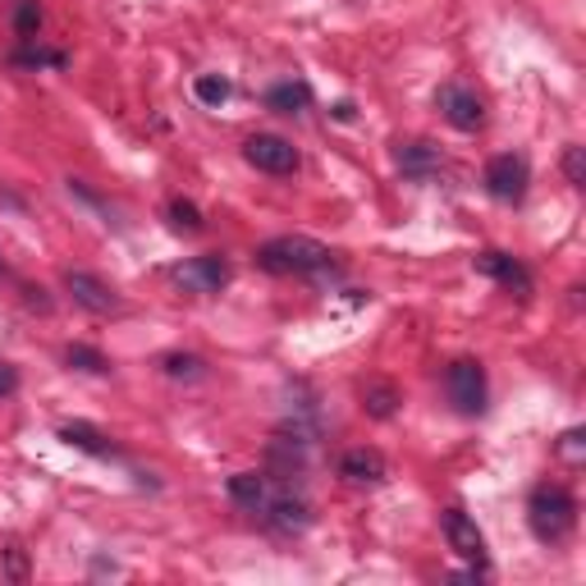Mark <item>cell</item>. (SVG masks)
Wrapping results in <instances>:
<instances>
[{"label":"cell","mask_w":586,"mask_h":586,"mask_svg":"<svg viewBox=\"0 0 586 586\" xmlns=\"http://www.w3.org/2000/svg\"><path fill=\"white\" fill-rule=\"evenodd\" d=\"M243 161L252 170H266V174H294L298 170V147L289 138H275V134H257L243 142Z\"/></svg>","instance_id":"8"},{"label":"cell","mask_w":586,"mask_h":586,"mask_svg":"<svg viewBox=\"0 0 586 586\" xmlns=\"http://www.w3.org/2000/svg\"><path fill=\"white\" fill-rule=\"evenodd\" d=\"M14 33H19L23 42H37V33H42V5H37V0H19V10H14Z\"/></svg>","instance_id":"22"},{"label":"cell","mask_w":586,"mask_h":586,"mask_svg":"<svg viewBox=\"0 0 586 586\" xmlns=\"http://www.w3.org/2000/svg\"><path fill=\"white\" fill-rule=\"evenodd\" d=\"M436 106L445 111V119L453 124L458 134L486 129V101H481L472 88H463V83H445V88L436 92Z\"/></svg>","instance_id":"6"},{"label":"cell","mask_w":586,"mask_h":586,"mask_svg":"<svg viewBox=\"0 0 586 586\" xmlns=\"http://www.w3.org/2000/svg\"><path fill=\"white\" fill-rule=\"evenodd\" d=\"M170 225H174V229H184V234H197V229L207 225V220H202V211L193 207V202L174 197V202H170Z\"/></svg>","instance_id":"23"},{"label":"cell","mask_w":586,"mask_h":586,"mask_svg":"<svg viewBox=\"0 0 586 586\" xmlns=\"http://www.w3.org/2000/svg\"><path fill=\"white\" fill-rule=\"evenodd\" d=\"M229 279H234V266H229L220 252H207V257H193L184 266H174V285L188 294H220Z\"/></svg>","instance_id":"7"},{"label":"cell","mask_w":586,"mask_h":586,"mask_svg":"<svg viewBox=\"0 0 586 586\" xmlns=\"http://www.w3.org/2000/svg\"><path fill=\"white\" fill-rule=\"evenodd\" d=\"M161 367H165V376H174V380H202V376H207V363L193 358V353H165Z\"/></svg>","instance_id":"21"},{"label":"cell","mask_w":586,"mask_h":586,"mask_svg":"<svg viewBox=\"0 0 586 586\" xmlns=\"http://www.w3.org/2000/svg\"><path fill=\"white\" fill-rule=\"evenodd\" d=\"M14 390H19V371H14L10 363H0V399L14 394Z\"/></svg>","instance_id":"26"},{"label":"cell","mask_w":586,"mask_h":586,"mask_svg":"<svg viewBox=\"0 0 586 586\" xmlns=\"http://www.w3.org/2000/svg\"><path fill=\"white\" fill-rule=\"evenodd\" d=\"M28 568H23V550L19 545H10V577H23Z\"/></svg>","instance_id":"27"},{"label":"cell","mask_w":586,"mask_h":586,"mask_svg":"<svg viewBox=\"0 0 586 586\" xmlns=\"http://www.w3.org/2000/svg\"><path fill=\"white\" fill-rule=\"evenodd\" d=\"M60 440L73 445V449H83V453H96V458H119V449L111 445L106 430H96L88 422H65L60 426Z\"/></svg>","instance_id":"16"},{"label":"cell","mask_w":586,"mask_h":586,"mask_svg":"<svg viewBox=\"0 0 586 586\" xmlns=\"http://www.w3.org/2000/svg\"><path fill=\"white\" fill-rule=\"evenodd\" d=\"M262 518L271 531H279V537H298V531L312 527V508L308 499H298L289 486H275V495L262 504Z\"/></svg>","instance_id":"9"},{"label":"cell","mask_w":586,"mask_h":586,"mask_svg":"<svg viewBox=\"0 0 586 586\" xmlns=\"http://www.w3.org/2000/svg\"><path fill=\"white\" fill-rule=\"evenodd\" d=\"M445 541H449V550L463 559V564H472V568H481L486 573V537H481V527H476V518H468L463 508H445Z\"/></svg>","instance_id":"5"},{"label":"cell","mask_w":586,"mask_h":586,"mask_svg":"<svg viewBox=\"0 0 586 586\" xmlns=\"http://www.w3.org/2000/svg\"><path fill=\"white\" fill-rule=\"evenodd\" d=\"M279 481L266 476V472H239V476H229V499H234L239 508H248V514H262V504L275 495Z\"/></svg>","instance_id":"13"},{"label":"cell","mask_w":586,"mask_h":586,"mask_svg":"<svg viewBox=\"0 0 586 586\" xmlns=\"http://www.w3.org/2000/svg\"><path fill=\"white\" fill-rule=\"evenodd\" d=\"M445 390H449V403L463 417L486 413V367H481V363H472V358L449 363L445 367Z\"/></svg>","instance_id":"3"},{"label":"cell","mask_w":586,"mask_h":586,"mask_svg":"<svg viewBox=\"0 0 586 586\" xmlns=\"http://www.w3.org/2000/svg\"><path fill=\"white\" fill-rule=\"evenodd\" d=\"M65 363H69L73 371H92V376H106V371H111V358H106V353H96V348H88V344H69V348H65Z\"/></svg>","instance_id":"19"},{"label":"cell","mask_w":586,"mask_h":586,"mask_svg":"<svg viewBox=\"0 0 586 586\" xmlns=\"http://www.w3.org/2000/svg\"><path fill=\"white\" fill-rule=\"evenodd\" d=\"M399 170L407 174V180H430V174H440L445 170V157H440V147H430V142H399Z\"/></svg>","instance_id":"14"},{"label":"cell","mask_w":586,"mask_h":586,"mask_svg":"<svg viewBox=\"0 0 586 586\" xmlns=\"http://www.w3.org/2000/svg\"><path fill=\"white\" fill-rule=\"evenodd\" d=\"M582 430H568V436L564 440H559V453H564V458H573V463H582Z\"/></svg>","instance_id":"25"},{"label":"cell","mask_w":586,"mask_h":586,"mask_svg":"<svg viewBox=\"0 0 586 586\" xmlns=\"http://www.w3.org/2000/svg\"><path fill=\"white\" fill-rule=\"evenodd\" d=\"M340 476L353 481V486H380V481L390 476L386 458H380V449H348L340 458Z\"/></svg>","instance_id":"12"},{"label":"cell","mask_w":586,"mask_h":586,"mask_svg":"<svg viewBox=\"0 0 586 586\" xmlns=\"http://www.w3.org/2000/svg\"><path fill=\"white\" fill-rule=\"evenodd\" d=\"M14 65L19 69H65L69 60H65V50H46V46L28 42V50H14Z\"/></svg>","instance_id":"20"},{"label":"cell","mask_w":586,"mask_h":586,"mask_svg":"<svg viewBox=\"0 0 586 586\" xmlns=\"http://www.w3.org/2000/svg\"><path fill=\"white\" fill-rule=\"evenodd\" d=\"M65 289H69V298L79 302L83 312H92V317H115V312H124L119 294L106 285V279H96V275H88V271H69V275H65Z\"/></svg>","instance_id":"10"},{"label":"cell","mask_w":586,"mask_h":586,"mask_svg":"<svg viewBox=\"0 0 586 586\" xmlns=\"http://www.w3.org/2000/svg\"><path fill=\"white\" fill-rule=\"evenodd\" d=\"M527 184H531V165H527V157H518V151H504V157H495L486 165V193L495 202H504V207H518V202L527 197Z\"/></svg>","instance_id":"4"},{"label":"cell","mask_w":586,"mask_h":586,"mask_svg":"<svg viewBox=\"0 0 586 586\" xmlns=\"http://www.w3.org/2000/svg\"><path fill=\"white\" fill-rule=\"evenodd\" d=\"M257 266L271 275H298V279H335L344 271L340 252L308 234H279L257 248Z\"/></svg>","instance_id":"1"},{"label":"cell","mask_w":586,"mask_h":586,"mask_svg":"<svg viewBox=\"0 0 586 586\" xmlns=\"http://www.w3.org/2000/svg\"><path fill=\"white\" fill-rule=\"evenodd\" d=\"M564 174H568L573 188H586V151L582 147H568L564 151Z\"/></svg>","instance_id":"24"},{"label":"cell","mask_w":586,"mask_h":586,"mask_svg":"<svg viewBox=\"0 0 586 586\" xmlns=\"http://www.w3.org/2000/svg\"><path fill=\"white\" fill-rule=\"evenodd\" d=\"M308 106H312V88L302 79H285V83L266 88V111H275V115H302Z\"/></svg>","instance_id":"15"},{"label":"cell","mask_w":586,"mask_h":586,"mask_svg":"<svg viewBox=\"0 0 586 586\" xmlns=\"http://www.w3.org/2000/svg\"><path fill=\"white\" fill-rule=\"evenodd\" d=\"M363 407L371 417L386 422V417H394V407H399V390L390 386V380H367L363 386Z\"/></svg>","instance_id":"17"},{"label":"cell","mask_w":586,"mask_h":586,"mask_svg":"<svg viewBox=\"0 0 586 586\" xmlns=\"http://www.w3.org/2000/svg\"><path fill=\"white\" fill-rule=\"evenodd\" d=\"M335 119H353V101H340V106H335Z\"/></svg>","instance_id":"28"},{"label":"cell","mask_w":586,"mask_h":586,"mask_svg":"<svg viewBox=\"0 0 586 586\" xmlns=\"http://www.w3.org/2000/svg\"><path fill=\"white\" fill-rule=\"evenodd\" d=\"M527 522L531 531H537V541L545 545H564L573 537V527H577V499L564 491V486H537L527 499Z\"/></svg>","instance_id":"2"},{"label":"cell","mask_w":586,"mask_h":586,"mask_svg":"<svg viewBox=\"0 0 586 586\" xmlns=\"http://www.w3.org/2000/svg\"><path fill=\"white\" fill-rule=\"evenodd\" d=\"M229 92H234V88H229V79H220V73H197V79H193V96L202 101V106H211V111L225 106Z\"/></svg>","instance_id":"18"},{"label":"cell","mask_w":586,"mask_h":586,"mask_svg":"<svg viewBox=\"0 0 586 586\" xmlns=\"http://www.w3.org/2000/svg\"><path fill=\"white\" fill-rule=\"evenodd\" d=\"M476 271L481 275H491V279H499L504 289H514V294H531V271L518 262V257H508V252H481L476 257Z\"/></svg>","instance_id":"11"}]
</instances>
